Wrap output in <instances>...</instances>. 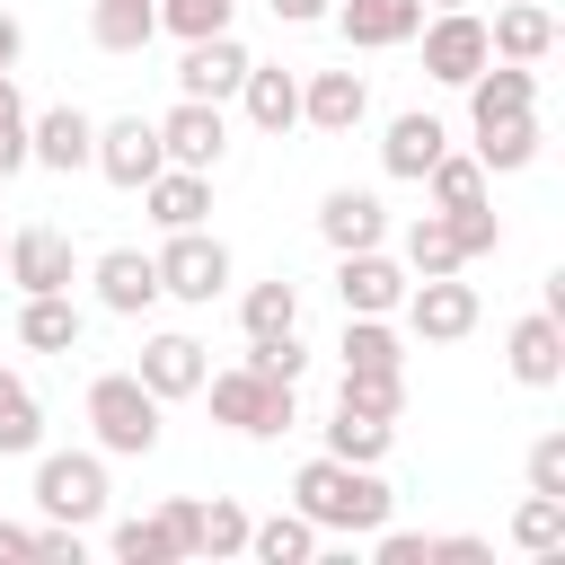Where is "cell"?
Here are the masks:
<instances>
[{
  "mask_svg": "<svg viewBox=\"0 0 565 565\" xmlns=\"http://www.w3.org/2000/svg\"><path fill=\"white\" fill-rule=\"evenodd\" d=\"M35 556H44V565H79V530H71V521H44V530H35Z\"/></svg>",
  "mask_w": 565,
  "mask_h": 565,
  "instance_id": "cell-44",
  "label": "cell"
},
{
  "mask_svg": "<svg viewBox=\"0 0 565 565\" xmlns=\"http://www.w3.org/2000/svg\"><path fill=\"white\" fill-rule=\"evenodd\" d=\"M415 26H424V0H344V9H335V35L362 44V53H388V44H406Z\"/></svg>",
  "mask_w": 565,
  "mask_h": 565,
  "instance_id": "cell-22",
  "label": "cell"
},
{
  "mask_svg": "<svg viewBox=\"0 0 565 565\" xmlns=\"http://www.w3.org/2000/svg\"><path fill=\"white\" fill-rule=\"evenodd\" d=\"M238 106H247L256 132H291V124H300V71H282V62H247Z\"/></svg>",
  "mask_w": 565,
  "mask_h": 565,
  "instance_id": "cell-23",
  "label": "cell"
},
{
  "mask_svg": "<svg viewBox=\"0 0 565 565\" xmlns=\"http://www.w3.org/2000/svg\"><path fill=\"white\" fill-rule=\"evenodd\" d=\"M238 327L247 335H291L300 327V282H247V300H238Z\"/></svg>",
  "mask_w": 565,
  "mask_h": 565,
  "instance_id": "cell-34",
  "label": "cell"
},
{
  "mask_svg": "<svg viewBox=\"0 0 565 565\" xmlns=\"http://www.w3.org/2000/svg\"><path fill=\"white\" fill-rule=\"evenodd\" d=\"M88 282H97V309H115V318H141V309L159 300V265H150L141 247H106V256L88 265Z\"/></svg>",
  "mask_w": 565,
  "mask_h": 565,
  "instance_id": "cell-17",
  "label": "cell"
},
{
  "mask_svg": "<svg viewBox=\"0 0 565 565\" xmlns=\"http://www.w3.org/2000/svg\"><path fill=\"white\" fill-rule=\"evenodd\" d=\"M18 168H26V132H0V185H9Z\"/></svg>",
  "mask_w": 565,
  "mask_h": 565,
  "instance_id": "cell-49",
  "label": "cell"
},
{
  "mask_svg": "<svg viewBox=\"0 0 565 565\" xmlns=\"http://www.w3.org/2000/svg\"><path fill=\"white\" fill-rule=\"evenodd\" d=\"M291 512H300L318 539H371V530L397 512V494H388L380 468L318 450V459H300V477H291Z\"/></svg>",
  "mask_w": 565,
  "mask_h": 565,
  "instance_id": "cell-1",
  "label": "cell"
},
{
  "mask_svg": "<svg viewBox=\"0 0 565 565\" xmlns=\"http://www.w3.org/2000/svg\"><path fill=\"white\" fill-rule=\"evenodd\" d=\"M335 353H344V371H406V335L388 318H344Z\"/></svg>",
  "mask_w": 565,
  "mask_h": 565,
  "instance_id": "cell-27",
  "label": "cell"
},
{
  "mask_svg": "<svg viewBox=\"0 0 565 565\" xmlns=\"http://www.w3.org/2000/svg\"><path fill=\"white\" fill-rule=\"evenodd\" d=\"M230 18H238V0H159V35H177V44L230 35Z\"/></svg>",
  "mask_w": 565,
  "mask_h": 565,
  "instance_id": "cell-37",
  "label": "cell"
},
{
  "mask_svg": "<svg viewBox=\"0 0 565 565\" xmlns=\"http://www.w3.org/2000/svg\"><path fill=\"white\" fill-rule=\"evenodd\" d=\"M247 556H256V565H309V556H318V530H309L300 512L247 521Z\"/></svg>",
  "mask_w": 565,
  "mask_h": 565,
  "instance_id": "cell-32",
  "label": "cell"
},
{
  "mask_svg": "<svg viewBox=\"0 0 565 565\" xmlns=\"http://www.w3.org/2000/svg\"><path fill=\"white\" fill-rule=\"evenodd\" d=\"M247 62H256V53H247L238 35H194V44L177 53V97H212V106H221V97H238Z\"/></svg>",
  "mask_w": 565,
  "mask_h": 565,
  "instance_id": "cell-13",
  "label": "cell"
},
{
  "mask_svg": "<svg viewBox=\"0 0 565 565\" xmlns=\"http://www.w3.org/2000/svg\"><path fill=\"white\" fill-rule=\"evenodd\" d=\"M539 159V115H512V124H486L477 132V168L486 177H512V168H530Z\"/></svg>",
  "mask_w": 565,
  "mask_h": 565,
  "instance_id": "cell-33",
  "label": "cell"
},
{
  "mask_svg": "<svg viewBox=\"0 0 565 565\" xmlns=\"http://www.w3.org/2000/svg\"><path fill=\"white\" fill-rule=\"evenodd\" d=\"M512 547L521 556H565V494H521L512 503Z\"/></svg>",
  "mask_w": 565,
  "mask_h": 565,
  "instance_id": "cell-31",
  "label": "cell"
},
{
  "mask_svg": "<svg viewBox=\"0 0 565 565\" xmlns=\"http://www.w3.org/2000/svg\"><path fill=\"white\" fill-rule=\"evenodd\" d=\"M265 9H274L282 26H318V18H327V0H265Z\"/></svg>",
  "mask_w": 565,
  "mask_h": 565,
  "instance_id": "cell-46",
  "label": "cell"
},
{
  "mask_svg": "<svg viewBox=\"0 0 565 565\" xmlns=\"http://www.w3.org/2000/svg\"><path fill=\"white\" fill-rule=\"evenodd\" d=\"M79 335H88V318H79L71 291H26L18 300V344L26 353H79Z\"/></svg>",
  "mask_w": 565,
  "mask_h": 565,
  "instance_id": "cell-20",
  "label": "cell"
},
{
  "mask_svg": "<svg viewBox=\"0 0 565 565\" xmlns=\"http://www.w3.org/2000/svg\"><path fill=\"white\" fill-rule=\"evenodd\" d=\"M0 132H26V97H18L9 71H0Z\"/></svg>",
  "mask_w": 565,
  "mask_h": 565,
  "instance_id": "cell-47",
  "label": "cell"
},
{
  "mask_svg": "<svg viewBox=\"0 0 565 565\" xmlns=\"http://www.w3.org/2000/svg\"><path fill=\"white\" fill-rule=\"evenodd\" d=\"M35 512L88 530L106 512V450H44L35 459Z\"/></svg>",
  "mask_w": 565,
  "mask_h": 565,
  "instance_id": "cell-4",
  "label": "cell"
},
{
  "mask_svg": "<svg viewBox=\"0 0 565 565\" xmlns=\"http://www.w3.org/2000/svg\"><path fill=\"white\" fill-rule=\"evenodd\" d=\"M415 35H424V79H441V88H468V79L494 62L477 9H433V26H415Z\"/></svg>",
  "mask_w": 565,
  "mask_h": 565,
  "instance_id": "cell-7",
  "label": "cell"
},
{
  "mask_svg": "<svg viewBox=\"0 0 565 565\" xmlns=\"http://www.w3.org/2000/svg\"><path fill=\"white\" fill-rule=\"evenodd\" d=\"M18 53H26V35H18V18H9V9H0V71H9V62H18Z\"/></svg>",
  "mask_w": 565,
  "mask_h": 565,
  "instance_id": "cell-50",
  "label": "cell"
},
{
  "mask_svg": "<svg viewBox=\"0 0 565 565\" xmlns=\"http://www.w3.org/2000/svg\"><path fill=\"white\" fill-rule=\"evenodd\" d=\"M159 265V300H185V309H212L230 291V247L212 230H168V247L150 256Z\"/></svg>",
  "mask_w": 565,
  "mask_h": 565,
  "instance_id": "cell-5",
  "label": "cell"
},
{
  "mask_svg": "<svg viewBox=\"0 0 565 565\" xmlns=\"http://www.w3.org/2000/svg\"><path fill=\"white\" fill-rule=\"evenodd\" d=\"M530 494H565V433L530 441Z\"/></svg>",
  "mask_w": 565,
  "mask_h": 565,
  "instance_id": "cell-43",
  "label": "cell"
},
{
  "mask_svg": "<svg viewBox=\"0 0 565 565\" xmlns=\"http://www.w3.org/2000/svg\"><path fill=\"white\" fill-rule=\"evenodd\" d=\"M388 441H397V424H388V415H362V406H335V415H327V450H335V459L380 468V459H388Z\"/></svg>",
  "mask_w": 565,
  "mask_h": 565,
  "instance_id": "cell-28",
  "label": "cell"
},
{
  "mask_svg": "<svg viewBox=\"0 0 565 565\" xmlns=\"http://www.w3.org/2000/svg\"><path fill=\"white\" fill-rule=\"evenodd\" d=\"M424 194H433V212H468V203H486V168H477V150H441V159L424 168Z\"/></svg>",
  "mask_w": 565,
  "mask_h": 565,
  "instance_id": "cell-30",
  "label": "cell"
},
{
  "mask_svg": "<svg viewBox=\"0 0 565 565\" xmlns=\"http://www.w3.org/2000/svg\"><path fill=\"white\" fill-rule=\"evenodd\" d=\"M88 168H97L106 185L141 194V185L168 168V150H159V124H150V115H115V124H97V150H88Z\"/></svg>",
  "mask_w": 565,
  "mask_h": 565,
  "instance_id": "cell-9",
  "label": "cell"
},
{
  "mask_svg": "<svg viewBox=\"0 0 565 565\" xmlns=\"http://www.w3.org/2000/svg\"><path fill=\"white\" fill-rule=\"evenodd\" d=\"M424 9H468V0H424Z\"/></svg>",
  "mask_w": 565,
  "mask_h": 565,
  "instance_id": "cell-51",
  "label": "cell"
},
{
  "mask_svg": "<svg viewBox=\"0 0 565 565\" xmlns=\"http://www.w3.org/2000/svg\"><path fill=\"white\" fill-rule=\"evenodd\" d=\"M441 221H450V238H459V265L503 247V221H494V203H468V212H441Z\"/></svg>",
  "mask_w": 565,
  "mask_h": 565,
  "instance_id": "cell-40",
  "label": "cell"
},
{
  "mask_svg": "<svg viewBox=\"0 0 565 565\" xmlns=\"http://www.w3.org/2000/svg\"><path fill=\"white\" fill-rule=\"evenodd\" d=\"M203 556H247V503H230V494L203 503Z\"/></svg>",
  "mask_w": 565,
  "mask_h": 565,
  "instance_id": "cell-39",
  "label": "cell"
},
{
  "mask_svg": "<svg viewBox=\"0 0 565 565\" xmlns=\"http://www.w3.org/2000/svg\"><path fill=\"white\" fill-rule=\"evenodd\" d=\"M194 397H212V424H230V433H247V441H274V433L300 424V388H291V380H265V371H247V362L203 371Z\"/></svg>",
  "mask_w": 565,
  "mask_h": 565,
  "instance_id": "cell-2",
  "label": "cell"
},
{
  "mask_svg": "<svg viewBox=\"0 0 565 565\" xmlns=\"http://www.w3.org/2000/svg\"><path fill=\"white\" fill-rule=\"evenodd\" d=\"M141 203H150L159 230H203V212H212V177H203V168H159V177L141 185Z\"/></svg>",
  "mask_w": 565,
  "mask_h": 565,
  "instance_id": "cell-25",
  "label": "cell"
},
{
  "mask_svg": "<svg viewBox=\"0 0 565 565\" xmlns=\"http://www.w3.org/2000/svg\"><path fill=\"white\" fill-rule=\"evenodd\" d=\"M247 371H265V380H291V388H300V371H309V344H300V327H291V335H247Z\"/></svg>",
  "mask_w": 565,
  "mask_h": 565,
  "instance_id": "cell-38",
  "label": "cell"
},
{
  "mask_svg": "<svg viewBox=\"0 0 565 565\" xmlns=\"http://www.w3.org/2000/svg\"><path fill=\"white\" fill-rule=\"evenodd\" d=\"M335 406H362V415H406V371H344L335 380Z\"/></svg>",
  "mask_w": 565,
  "mask_h": 565,
  "instance_id": "cell-35",
  "label": "cell"
},
{
  "mask_svg": "<svg viewBox=\"0 0 565 565\" xmlns=\"http://www.w3.org/2000/svg\"><path fill=\"white\" fill-rule=\"evenodd\" d=\"M18 556H35V530H18V521H0V565H18Z\"/></svg>",
  "mask_w": 565,
  "mask_h": 565,
  "instance_id": "cell-48",
  "label": "cell"
},
{
  "mask_svg": "<svg viewBox=\"0 0 565 565\" xmlns=\"http://www.w3.org/2000/svg\"><path fill=\"white\" fill-rule=\"evenodd\" d=\"M503 362H512V380H521V388H556V380H565V318H547V309L512 318Z\"/></svg>",
  "mask_w": 565,
  "mask_h": 565,
  "instance_id": "cell-15",
  "label": "cell"
},
{
  "mask_svg": "<svg viewBox=\"0 0 565 565\" xmlns=\"http://www.w3.org/2000/svg\"><path fill=\"white\" fill-rule=\"evenodd\" d=\"M486 556V539H468V530H450V539H424V565H477Z\"/></svg>",
  "mask_w": 565,
  "mask_h": 565,
  "instance_id": "cell-45",
  "label": "cell"
},
{
  "mask_svg": "<svg viewBox=\"0 0 565 565\" xmlns=\"http://www.w3.org/2000/svg\"><path fill=\"white\" fill-rule=\"evenodd\" d=\"M18 450H44V397L18 371H0V459H18Z\"/></svg>",
  "mask_w": 565,
  "mask_h": 565,
  "instance_id": "cell-29",
  "label": "cell"
},
{
  "mask_svg": "<svg viewBox=\"0 0 565 565\" xmlns=\"http://www.w3.org/2000/svg\"><path fill=\"white\" fill-rule=\"evenodd\" d=\"M88 35L97 53H141L159 35V0H88Z\"/></svg>",
  "mask_w": 565,
  "mask_h": 565,
  "instance_id": "cell-26",
  "label": "cell"
},
{
  "mask_svg": "<svg viewBox=\"0 0 565 565\" xmlns=\"http://www.w3.org/2000/svg\"><path fill=\"white\" fill-rule=\"evenodd\" d=\"M547 44H556V18H547L539 0H503L494 26H486V53H494V62H521V71H539Z\"/></svg>",
  "mask_w": 565,
  "mask_h": 565,
  "instance_id": "cell-21",
  "label": "cell"
},
{
  "mask_svg": "<svg viewBox=\"0 0 565 565\" xmlns=\"http://www.w3.org/2000/svg\"><path fill=\"white\" fill-rule=\"evenodd\" d=\"M318 238L344 256V247H380L388 238V212H380V194H362V185H335L327 203H318Z\"/></svg>",
  "mask_w": 565,
  "mask_h": 565,
  "instance_id": "cell-24",
  "label": "cell"
},
{
  "mask_svg": "<svg viewBox=\"0 0 565 565\" xmlns=\"http://www.w3.org/2000/svg\"><path fill=\"white\" fill-rule=\"evenodd\" d=\"M512 115H539V79L521 62H486L468 79V124L486 132V124H512Z\"/></svg>",
  "mask_w": 565,
  "mask_h": 565,
  "instance_id": "cell-18",
  "label": "cell"
},
{
  "mask_svg": "<svg viewBox=\"0 0 565 565\" xmlns=\"http://www.w3.org/2000/svg\"><path fill=\"white\" fill-rule=\"evenodd\" d=\"M150 521L168 530V547H177V565H185V556H203V503H194V494H168V503H159Z\"/></svg>",
  "mask_w": 565,
  "mask_h": 565,
  "instance_id": "cell-41",
  "label": "cell"
},
{
  "mask_svg": "<svg viewBox=\"0 0 565 565\" xmlns=\"http://www.w3.org/2000/svg\"><path fill=\"white\" fill-rule=\"evenodd\" d=\"M115 556L124 565H177V547H168L159 521H115Z\"/></svg>",
  "mask_w": 565,
  "mask_h": 565,
  "instance_id": "cell-42",
  "label": "cell"
},
{
  "mask_svg": "<svg viewBox=\"0 0 565 565\" xmlns=\"http://www.w3.org/2000/svg\"><path fill=\"white\" fill-rule=\"evenodd\" d=\"M88 150H97V124H88L79 106H44V115H26V159H35V168L79 177V168H88Z\"/></svg>",
  "mask_w": 565,
  "mask_h": 565,
  "instance_id": "cell-14",
  "label": "cell"
},
{
  "mask_svg": "<svg viewBox=\"0 0 565 565\" xmlns=\"http://www.w3.org/2000/svg\"><path fill=\"white\" fill-rule=\"evenodd\" d=\"M406 282H415V274H406L388 247H344V256H335V300H344V318H397Z\"/></svg>",
  "mask_w": 565,
  "mask_h": 565,
  "instance_id": "cell-10",
  "label": "cell"
},
{
  "mask_svg": "<svg viewBox=\"0 0 565 565\" xmlns=\"http://www.w3.org/2000/svg\"><path fill=\"white\" fill-rule=\"evenodd\" d=\"M406 274H415V282H424V274H459V238H450L441 212H424V221L406 230Z\"/></svg>",
  "mask_w": 565,
  "mask_h": 565,
  "instance_id": "cell-36",
  "label": "cell"
},
{
  "mask_svg": "<svg viewBox=\"0 0 565 565\" xmlns=\"http://www.w3.org/2000/svg\"><path fill=\"white\" fill-rule=\"evenodd\" d=\"M450 150V124L441 115H424V106H406L397 124H388V141H380V168L388 177H406V185H424V168Z\"/></svg>",
  "mask_w": 565,
  "mask_h": 565,
  "instance_id": "cell-19",
  "label": "cell"
},
{
  "mask_svg": "<svg viewBox=\"0 0 565 565\" xmlns=\"http://www.w3.org/2000/svg\"><path fill=\"white\" fill-rule=\"evenodd\" d=\"M362 115H371V79L362 71H309L300 79V124L309 132L344 141V132H362Z\"/></svg>",
  "mask_w": 565,
  "mask_h": 565,
  "instance_id": "cell-12",
  "label": "cell"
},
{
  "mask_svg": "<svg viewBox=\"0 0 565 565\" xmlns=\"http://www.w3.org/2000/svg\"><path fill=\"white\" fill-rule=\"evenodd\" d=\"M88 433L106 459H150L159 450V397L132 371H97L88 380Z\"/></svg>",
  "mask_w": 565,
  "mask_h": 565,
  "instance_id": "cell-3",
  "label": "cell"
},
{
  "mask_svg": "<svg viewBox=\"0 0 565 565\" xmlns=\"http://www.w3.org/2000/svg\"><path fill=\"white\" fill-rule=\"evenodd\" d=\"M0 274L18 282V300H26V291H71L79 256H71V238H62V230L26 221V230H9V238H0Z\"/></svg>",
  "mask_w": 565,
  "mask_h": 565,
  "instance_id": "cell-11",
  "label": "cell"
},
{
  "mask_svg": "<svg viewBox=\"0 0 565 565\" xmlns=\"http://www.w3.org/2000/svg\"><path fill=\"white\" fill-rule=\"evenodd\" d=\"M406 335L415 344H459V335H477V318H486V300H477V282H459V274H424V282H406Z\"/></svg>",
  "mask_w": 565,
  "mask_h": 565,
  "instance_id": "cell-6",
  "label": "cell"
},
{
  "mask_svg": "<svg viewBox=\"0 0 565 565\" xmlns=\"http://www.w3.org/2000/svg\"><path fill=\"white\" fill-rule=\"evenodd\" d=\"M159 124V150H168V168H221L230 159V115L212 106V97H177L168 115H150Z\"/></svg>",
  "mask_w": 565,
  "mask_h": 565,
  "instance_id": "cell-8",
  "label": "cell"
},
{
  "mask_svg": "<svg viewBox=\"0 0 565 565\" xmlns=\"http://www.w3.org/2000/svg\"><path fill=\"white\" fill-rule=\"evenodd\" d=\"M203 371H212V362H203V344H194L185 327L150 335V344H141V362H132V380H141L159 406H168V397H194V388H203Z\"/></svg>",
  "mask_w": 565,
  "mask_h": 565,
  "instance_id": "cell-16",
  "label": "cell"
}]
</instances>
